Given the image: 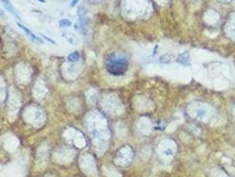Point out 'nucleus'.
Wrapping results in <instances>:
<instances>
[{
	"label": "nucleus",
	"mask_w": 235,
	"mask_h": 177,
	"mask_svg": "<svg viewBox=\"0 0 235 177\" xmlns=\"http://www.w3.org/2000/svg\"><path fill=\"white\" fill-rule=\"evenodd\" d=\"M17 25H18V27H19L20 28H21V29L23 30L24 32H25L26 34L28 35V36H30L31 40H32L33 42H36V44H43V40L41 39V38H40V37L36 36V35H34L33 33L31 32V30H30V29H28V28H26L25 26H23L21 23H20V22H18V23H17Z\"/></svg>",
	"instance_id": "7ed1b4c3"
},
{
	"label": "nucleus",
	"mask_w": 235,
	"mask_h": 177,
	"mask_svg": "<svg viewBox=\"0 0 235 177\" xmlns=\"http://www.w3.org/2000/svg\"><path fill=\"white\" fill-rule=\"evenodd\" d=\"M37 1L41 2V3H45V0H37Z\"/></svg>",
	"instance_id": "f8f14e48"
},
{
	"label": "nucleus",
	"mask_w": 235,
	"mask_h": 177,
	"mask_svg": "<svg viewBox=\"0 0 235 177\" xmlns=\"http://www.w3.org/2000/svg\"><path fill=\"white\" fill-rule=\"evenodd\" d=\"M1 1H2V4H3V5L4 6V8H5L9 13H12L13 16H15V17L17 18V19L21 20V17H20V15L18 14V13L16 12V10H15V8L13 7L12 3H11L9 0H1Z\"/></svg>",
	"instance_id": "20e7f679"
},
{
	"label": "nucleus",
	"mask_w": 235,
	"mask_h": 177,
	"mask_svg": "<svg viewBox=\"0 0 235 177\" xmlns=\"http://www.w3.org/2000/svg\"><path fill=\"white\" fill-rule=\"evenodd\" d=\"M42 37H43V38H45V39L47 40V41H48V42H50V44H56V42H55L54 41H53V40H51V39H50V38L47 37V36H45V35H42Z\"/></svg>",
	"instance_id": "1a4fd4ad"
},
{
	"label": "nucleus",
	"mask_w": 235,
	"mask_h": 177,
	"mask_svg": "<svg viewBox=\"0 0 235 177\" xmlns=\"http://www.w3.org/2000/svg\"><path fill=\"white\" fill-rule=\"evenodd\" d=\"M106 70L110 75L114 76H121L126 73L129 66V62L126 57L119 54H111L107 59Z\"/></svg>",
	"instance_id": "f257e3e1"
},
{
	"label": "nucleus",
	"mask_w": 235,
	"mask_h": 177,
	"mask_svg": "<svg viewBox=\"0 0 235 177\" xmlns=\"http://www.w3.org/2000/svg\"><path fill=\"white\" fill-rule=\"evenodd\" d=\"M59 26L62 28H70L72 26V22L67 19H62L59 21Z\"/></svg>",
	"instance_id": "0eeeda50"
},
{
	"label": "nucleus",
	"mask_w": 235,
	"mask_h": 177,
	"mask_svg": "<svg viewBox=\"0 0 235 177\" xmlns=\"http://www.w3.org/2000/svg\"><path fill=\"white\" fill-rule=\"evenodd\" d=\"M0 16H4V12L2 10H0Z\"/></svg>",
	"instance_id": "9b49d317"
},
{
	"label": "nucleus",
	"mask_w": 235,
	"mask_h": 177,
	"mask_svg": "<svg viewBox=\"0 0 235 177\" xmlns=\"http://www.w3.org/2000/svg\"><path fill=\"white\" fill-rule=\"evenodd\" d=\"M177 62L182 64V65H188L190 63V57L187 52H183L179 55Z\"/></svg>",
	"instance_id": "39448f33"
},
{
	"label": "nucleus",
	"mask_w": 235,
	"mask_h": 177,
	"mask_svg": "<svg viewBox=\"0 0 235 177\" xmlns=\"http://www.w3.org/2000/svg\"><path fill=\"white\" fill-rule=\"evenodd\" d=\"M78 2H79V0H73V1L71 2L70 6H71V7H74V6L76 5V4H78Z\"/></svg>",
	"instance_id": "9d476101"
},
{
	"label": "nucleus",
	"mask_w": 235,
	"mask_h": 177,
	"mask_svg": "<svg viewBox=\"0 0 235 177\" xmlns=\"http://www.w3.org/2000/svg\"><path fill=\"white\" fill-rule=\"evenodd\" d=\"M104 0H88V2L89 4H101L103 3Z\"/></svg>",
	"instance_id": "6e6552de"
},
{
	"label": "nucleus",
	"mask_w": 235,
	"mask_h": 177,
	"mask_svg": "<svg viewBox=\"0 0 235 177\" xmlns=\"http://www.w3.org/2000/svg\"><path fill=\"white\" fill-rule=\"evenodd\" d=\"M80 59V54L79 51H73V52L70 53V54L67 56V59H68L70 62H77V61H79Z\"/></svg>",
	"instance_id": "423d86ee"
},
{
	"label": "nucleus",
	"mask_w": 235,
	"mask_h": 177,
	"mask_svg": "<svg viewBox=\"0 0 235 177\" xmlns=\"http://www.w3.org/2000/svg\"><path fill=\"white\" fill-rule=\"evenodd\" d=\"M78 17L80 22V29L82 34H85L88 26V19H87V11L84 6H79L78 8Z\"/></svg>",
	"instance_id": "f03ea898"
}]
</instances>
